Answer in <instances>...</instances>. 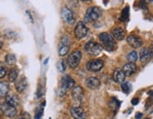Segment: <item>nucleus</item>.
Instances as JSON below:
<instances>
[{
    "label": "nucleus",
    "instance_id": "obj_24",
    "mask_svg": "<svg viewBox=\"0 0 153 119\" xmlns=\"http://www.w3.org/2000/svg\"><path fill=\"white\" fill-rule=\"evenodd\" d=\"M5 61L7 64H9V65H14L16 63V56L13 54H9V55H6Z\"/></svg>",
    "mask_w": 153,
    "mask_h": 119
},
{
    "label": "nucleus",
    "instance_id": "obj_14",
    "mask_svg": "<svg viewBox=\"0 0 153 119\" xmlns=\"http://www.w3.org/2000/svg\"><path fill=\"white\" fill-rule=\"evenodd\" d=\"M71 96L74 98V100L78 101V102H81L84 98V90L81 86H74L72 88V92H71Z\"/></svg>",
    "mask_w": 153,
    "mask_h": 119
},
{
    "label": "nucleus",
    "instance_id": "obj_33",
    "mask_svg": "<svg viewBox=\"0 0 153 119\" xmlns=\"http://www.w3.org/2000/svg\"><path fill=\"white\" fill-rule=\"evenodd\" d=\"M148 94H149V96H150V97H152V98H153V90H152V91H149Z\"/></svg>",
    "mask_w": 153,
    "mask_h": 119
},
{
    "label": "nucleus",
    "instance_id": "obj_35",
    "mask_svg": "<svg viewBox=\"0 0 153 119\" xmlns=\"http://www.w3.org/2000/svg\"><path fill=\"white\" fill-rule=\"evenodd\" d=\"M82 1H89V0H82Z\"/></svg>",
    "mask_w": 153,
    "mask_h": 119
},
{
    "label": "nucleus",
    "instance_id": "obj_26",
    "mask_svg": "<svg viewBox=\"0 0 153 119\" xmlns=\"http://www.w3.org/2000/svg\"><path fill=\"white\" fill-rule=\"evenodd\" d=\"M121 88H122V91L124 92V93L129 94L131 92V85L128 82H124L123 84H121Z\"/></svg>",
    "mask_w": 153,
    "mask_h": 119
},
{
    "label": "nucleus",
    "instance_id": "obj_20",
    "mask_svg": "<svg viewBox=\"0 0 153 119\" xmlns=\"http://www.w3.org/2000/svg\"><path fill=\"white\" fill-rule=\"evenodd\" d=\"M10 91V84L8 82H0V98H4Z\"/></svg>",
    "mask_w": 153,
    "mask_h": 119
},
{
    "label": "nucleus",
    "instance_id": "obj_5",
    "mask_svg": "<svg viewBox=\"0 0 153 119\" xmlns=\"http://www.w3.org/2000/svg\"><path fill=\"white\" fill-rule=\"evenodd\" d=\"M0 110L3 113V115L7 117H10L12 118L16 116L17 115V109L14 106H11L9 103H7L6 101L3 102L1 105H0Z\"/></svg>",
    "mask_w": 153,
    "mask_h": 119
},
{
    "label": "nucleus",
    "instance_id": "obj_16",
    "mask_svg": "<svg viewBox=\"0 0 153 119\" xmlns=\"http://www.w3.org/2000/svg\"><path fill=\"white\" fill-rule=\"evenodd\" d=\"M26 87H27V81H26L25 77L20 78L19 80L15 83V88L19 93L24 92L26 89Z\"/></svg>",
    "mask_w": 153,
    "mask_h": 119
},
{
    "label": "nucleus",
    "instance_id": "obj_7",
    "mask_svg": "<svg viewBox=\"0 0 153 119\" xmlns=\"http://www.w3.org/2000/svg\"><path fill=\"white\" fill-rule=\"evenodd\" d=\"M70 51V39L67 36L62 37L60 43L58 46V55L60 56H64Z\"/></svg>",
    "mask_w": 153,
    "mask_h": 119
},
{
    "label": "nucleus",
    "instance_id": "obj_18",
    "mask_svg": "<svg viewBox=\"0 0 153 119\" xmlns=\"http://www.w3.org/2000/svg\"><path fill=\"white\" fill-rule=\"evenodd\" d=\"M113 37L117 41H122L125 38V30L122 27H116L113 30Z\"/></svg>",
    "mask_w": 153,
    "mask_h": 119
},
{
    "label": "nucleus",
    "instance_id": "obj_2",
    "mask_svg": "<svg viewBox=\"0 0 153 119\" xmlns=\"http://www.w3.org/2000/svg\"><path fill=\"white\" fill-rule=\"evenodd\" d=\"M102 15V10L100 7H91L86 10L84 23H89L90 21H97Z\"/></svg>",
    "mask_w": 153,
    "mask_h": 119
},
{
    "label": "nucleus",
    "instance_id": "obj_29",
    "mask_svg": "<svg viewBox=\"0 0 153 119\" xmlns=\"http://www.w3.org/2000/svg\"><path fill=\"white\" fill-rule=\"evenodd\" d=\"M16 119H30V115L28 113H26V112H24V113L20 114Z\"/></svg>",
    "mask_w": 153,
    "mask_h": 119
},
{
    "label": "nucleus",
    "instance_id": "obj_34",
    "mask_svg": "<svg viewBox=\"0 0 153 119\" xmlns=\"http://www.w3.org/2000/svg\"><path fill=\"white\" fill-rule=\"evenodd\" d=\"M150 52H151V57L153 58V47H152V49L150 50Z\"/></svg>",
    "mask_w": 153,
    "mask_h": 119
},
{
    "label": "nucleus",
    "instance_id": "obj_3",
    "mask_svg": "<svg viewBox=\"0 0 153 119\" xmlns=\"http://www.w3.org/2000/svg\"><path fill=\"white\" fill-rule=\"evenodd\" d=\"M81 58H82L81 51L76 50L74 52H72L71 54L68 56L67 64L69 65V67H71V69H75L76 67H78L80 61H81Z\"/></svg>",
    "mask_w": 153,
    "mask_h": 119
},
{
    "label": "nucleus",
    "instance_id": "obj_30",
    "mask_svg": "<svg viewBox=\"0 0 153 119\" xmlns=\"http://www.w3.org/2000/svg\"><path fill=\"white\" fill-rule=\"evenodd\" d=\"M3 43H4V38L2 36H0V49L2 48Z\"/></svg>",
    "mask_w": 153,
    "mask_h": 119
},
{
    "label": "nucleus",
    "instance_id": "obj_9",
    "mask_svg": "<svg viewBox=\"0 0 153 119\" xmlns=\"http://www.w3.org/2000/svg\"><path fill=\"white\" fill-rule=\"evenodd\" d=\"M88 33V29L85 26V24L84 22H79L76 24L75 29H74V35H75L76 38L82 39L85 37H86Z\"/></svg>",
    "mask_w": 153,
    "mask_h": 119
},
{
    "label": "nucleus",
    "instance_id": "obj_13",
    "mask_svg": "<svg viewBox=\"0 0 153 119\" xmlns=\"http://www.w3.org/2000/svg\"><path fill=\"white\" fill-rule=\"evenodd\" d=\"M85 85L91 90L98 89L101 85V81L96 77H89L85 80Z\"/></svg>",
    "mask_w": 153,
    "mask_h": 119
},
{
    "label": "nucleus",
    "instance_id": "obj_25",
    "mask_svg": "<svg viewBox=\"0 0 153 119\" xmlns=\"http://www.w3.org/2000/svg\"><path fill=\"white\" fill-rule=\"evenodd\" d=\"M56 68L60 72H64L66 70V69H67V62H66L64 59H61V60H59L57 62Z\"/></svg>",
    "mask_w": 153,
    "mask_h": 119
},
{
    "label": "nucleus",
    "instance_id": "obj_8",
    "mask_svg": "<svg viewBox=\"0 0 153 119\" xmlns=\"http://www.w3.org/2000/svg\"><path fill=\"white\" fill-rule=\"evenodd\" d=\"M74 84H75V82H74V79L69 75H65V76H63L62 80H61L60 91H63V93H65L67 90L74 88Z\"/></svg>",
    "mask_w": 153,
    "mask_h": 119
},
{
    "label": "nucleus",
    "instance_id": "obj_17",
    "mask_svg": "<svg viewBox=\"0 0 153 119\" xmlns=\"http://www.w3.org/2000/svg\"><path fill=\"white\" fill-rule=\"evenodd\" d=\"M122 70L124 71V73L126 76H131L136 71V66L134 63H127L123 66Z\"/></svg>",
    "mask_w": 153,
    "mask_h": 119
},
{
    "label": "nucleus",
    "instance_id": "obj_10",
    "mask_svg": "<svg viewBox=\"0 0 153 119\" xmlns=\"http://www.w3.org/2000/svg\"><path fill=\"white\" fill-rule=\"evenodd\" d=\"M103 68V61L101 59H95V60H91L86 64V69L90 71L97 72L100 71Z\"/></svg>",
    "mask_w": 153,
    "mask_h": 119
},
{
    "label": "nucleus",
    "instance_id": "obj_32",
    "mask_svg": "<svg viewBox=\"0 0 153 119\" xmlns=\"http://www.w3.org/2000/svg\"><path fill=\"white\" fill-rule=\"evenodd\" d=\"M142 117V114H137L136 115H135V118L136 119H140Z\"/></svg>",
    "mask_w": 153,
    "mask_h": 119
},
{
    "label": "nucleus",
    "instance_id": "obj_1",
    "mask_svg": "<svg viewBox=\"0 0 153 119\" xmlns=\"http://www.w3.org/2000/svg\"><path fill=\"white\" fill-rule=\"evenodd\" d=\"M99 38H100V41H101L102 47L104 48L105 50L112 52L117 49L116 39L114 38V37L111 36L109 33L107 32L101 33V34L99 35Z\"/></svg>",
    "mask_w": 153,
    "mask_h": 119
},
{
    "label": "nucleus",
    "instance_id": "obj_28",
    "mask_svg": "<svg viewBox=\"0 0 153 119\" xmlns=\"http://www.w3.org/2000/svg\"><path fill=\"white\" fill-rule=\"evenodd\" d=\"M7 72H8V70H7V68L4 67V66L1 63H0V79L4 78L7 75Z\"/></svg>",
    "mask_w": 153,
    "mask_h": 119
},
{
    "label": "nucleus",
    "instance_id": "obj_21",
    "mask_svg": "<svg viewBox=\"0 0 153 119\" xmlns=\"http://www.w3.org/2000/svg\"><path fill=\"white\" fill-rule=\"evenodd\" d=\"M6 102L9 103L11 106L17 107L19 105V98L15 96V95H7L6 97Z\"/></svg>",
    "mask_w": 153,
    "mask_h": 119
},
{
    "label": "nucleus",
    "instance_id": "obj_22",
    "mask_svg": "<svg viewBox=\"0 0 153 119\" xmlns=\"http://www.w3.org/2000/svg\"><path fill=\"white\" fill-rule=\"evenodd\" d=\"M18 75H19V69L17 68H12L10 69V70L9 71L8 73V77H9V81L13 83L17 80L18 78Z\"/></svg>",
    "mask_w": 153,
    "mask_h": 119
},
{
    "label": "nucleus",
    "instance_id": "obj_11",
    "mask_svg": "<svg viewBox=\"0 0 153 119\" xmlns=\"http://www.w3.org/2000/svg\"><path fill=\"white\" fill-rule=\"evenodd\" d=\"M127 42L128 44L131 46V47L137 49V48H140L141 46L143 45V39L135 35H130L127 38Z\"/></svg>",
    "mask_w": 153,
    "mask_h": 119
},
{
    "label": "nucleus",
    "instance_id": "obj_19",
    "mask_svg": "<svg viewBox=\"0 0 153 119\" xmlns=\"http://www.w3.org/2000/svg\"><path fill=\"white\" fill-rule=\"evenodd\" d=\"M151 56V52L149 48H143L140 51V54H139V57H140V61L141 62H147Z\"/></svg>",
    "mask_w": 153,
    "mask_h": 119
},
{
    "label": "nucleus",
    "instance_id": "obj_6",
    "mask_svg": "<svg viewBox=\"0 0 153 119\" xmlns=\"http://www.w3.org/2000/svg\"><path fill=\"white\" fill-rule=\"evenodd\" d=\"M61 18L63 21L68 24H74L75 23V18L74 15V12H72L69 8L67 7H64V8L61 9Z\"/></svg>",
    "mask_w": 153,
    "mask_h": 119
},
{
    "label": "nucleus",
    "instance_id": "obj_12",
    "mask_svg": "<svg viewBox=\"0 0 153 119\" xmlns=\"http://www.w3.org/2000/svg\"><path fill=\"white\" fill-rule=\"evenodd\" d=\"M71 115L74 119H85V113L83 108L79 106H74L71 108Z\"/></svg>",
    "mask_w": 153,
    "mask_h": 119
},
{
    "label": "nucleus",
    "instance_id": "obj_23",
    "mask_svg": "<svg viewBox=\"0 0 153 119\" xmlns=\"http://www.w3.org/2000/svg\"><path fill=\"white\" fill-rule=\"evenodd\" d=\"M127 59H128V61L130 63H134L137 61V59H138V55H137V52L135 51H132L131 52L130 54L127 55Z\"/></svg>",
    "mask_w": 153,
    "mask_h": 119
},
{
    "label": "nucleus",
    "instance_id": "obj_15",
    "mask_svg": "<svg viewBox=\"0 0 153 119\" xmlns=\"http://www.w3.org/2000/svg\"><path fill=\"white\" fill-rule=\"evenodd\" d=\"M113 79H114V81L117 84H123L125 82L126 75L122 69H115L114 73H113Z\"/></svg>",
    "mask_w": 153,
    "mask_h": 119
},
{
    "label": "nucleus",
    "instance_id": "obj_27",
    "mask_svg": "<svg viewBox=\"0 0 153 119\" xmlns=\"http://www.w3.org/2000/svg\"><path fill=\"white\" fill-rule=\"evenodd\" d=\"M128 17H129V7H126V8L123 10V11H122V14H121V20L122 21H127V19H128Z\"/></svg>",
    "mask_w": 153,
    "mask_h": 119
},
{
    "label": "nucleus",
    "instance_id": "obj_4",
    "mask_svg": "<svg viewBox=\"0 0 153 119\" xmlns=\"http://www.w3.org/2000/svg\"><path fill=\"white\" fill-rule=\"evenodd\" d=\"M102 50V45L95 41H88L85 45V51L90 55H98L101 54Z\"/></svg>",
    "mask_w": 153,
    "mask_h": 119
},
{
    "label": "nucleus",
    "instance_id": "obj_31",
    "mask_svg": "<svg viewBox=\"0 0 153 119\" xmlns=\"http://www.w3.org/2000/svg\"><path fill=\"white\" fill-rule=\"evenodd\" d=\"M139 102V100L138 98H132V101H131V103L134 104V105H136L137 103Z\"/></svg>",
    "mask_w": 153,
    "mask_h": 119
}]
</instances>
